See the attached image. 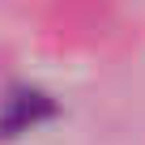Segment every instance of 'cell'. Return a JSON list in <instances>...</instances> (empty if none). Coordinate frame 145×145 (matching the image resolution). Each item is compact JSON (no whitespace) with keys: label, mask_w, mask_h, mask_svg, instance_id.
I'll use <instances>...</instances> for the list:
<instances>
[{"label":"cell","mask_w":145,"mask_h":145,"mask_svg":"<svg viewBox=\"0 0 145 145\" xmlns=\"http://www.w3.org/2000/svg\"><path fill=\"white\" fill-rule=\"evenodd\" d=\"M43 120H51L47 94H39V90H17V94L5 98V107H0V137L30 132V128H39Z\"/></svg>","instance_id":"cell-1"}]
</instances>
